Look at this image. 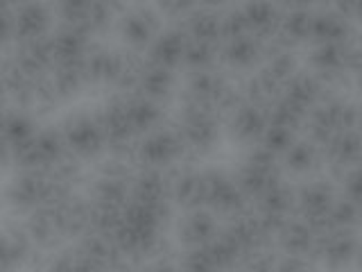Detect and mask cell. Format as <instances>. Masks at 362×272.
I'll list each match as a JSON object with an SVG mask.
<instances>
[{
	"label": "cell",
	"mask_w": 362,
	"mask_h": 272,
	"mask_svg": "<svg viewBox=\"0 0 362 272\" xmlns=\"http://www.w3.org/2000/svg\"><path fill=\"white\" fill-rule=\"evenodd\" d=\"M335 204L333 186L326 181H313L297 191V211L301 213V220H305L317 236L331 234V209Z\"/></svg>",
	"instance_id": "1"
},
{
	"label": "cell",
	"mask_w": 362,
	"mask_h": 272,
	"mask_svg": "<svg viewBox=\"0 0 362 272\" xmlns=\"http://www.w3.org/2000/svg\"><path fill=\"white\" fill-rule=\"evenodd\" d=\"M313 256H322L331 270H344L358 256V238L354 232H331L317 236Z\"/></svg>",
	"instance_id": "2"
},
{
	"label": "cell",
	"mask_w": 362,
	"mask_h": 272,
	"mask_svg": "<svg viewBox=\"0 0 362 272\" xmlns=\"http://www.w3.org/2000/svg\"><path fill=\"white\" fill-rule=\"evenodd\" d=\"M64 141L73 152L84 154V157L100 152L102 143H107L105 134L100 130V123L88 116H75L73 120H68Z\"/></svg>",
	"instance_id": "3"
},
{
	"label": "cell",
	"mask_w": 362,
	"mask_h": 272,
	"mask_svg": "<svg viewBox=\"0 0 362 272\" xmlns=\"http://www.w3.org/2000/svg\"><path fill=\"white\" fill-rule=\"evenodd\" d=\"M206 179V202L215 211L229 213V215H240L245 207V196L243 191L238 188V184H231L229 179L220 173H213Z\"/></svg>",
	"instance_id": "4"
},
{
	"label": "cell",
	"mask_w": 362,
	"mask_h": 272,
	"mask_svg": "<svg viewBox=\"0 0 362 272\" xmlns=\"http://www.w3.org/2000/svg\"><path fill=\"white\" fill-rule=\"evenodd\" d=\"M281 249L286 252V256H313L315 245H317V234L313 232V227L301 220L294 218L283 225V230L276 234Z\"/></svg>",
	"instance_id": "5"
},
{
	"label": "cell",
	"mask_w": 362,
	"mask_h": 272,
	"mask_svg": "<svg viewBox=\"0 0 362 272\" xmlns=\"http://www.w3.org/2000/svg\"><path fill=\"white\" fill-rule=\"evenodd\" d=\"M184 141H181V136H175L173 132H168V130H161V132H156L152 136H147V139L143 141L141 145V150H139V157H141V162L147 164V166H165L170 162H175L177 154L181 152V145Z\"/></svg>",
	"instance_id": "6"
},
{
	"label": "cell",
	"mask_w": 362,
	"mask_h": 272,
	"mask_svg": "<svg viewBox=\"0 0 362 272\" xmlns=\"http://www.w3.org/2000/svg\"><path fill=\"white\" fill-rule=\"evenodd\" d=\"M328 154L331 166L339 170H354L362 162V132L360 130H349L337 134L331 141V145L324 147Z\"/></svg>",
	"instance_id": "7"
},
{
	"label": "cell",
	"mask_w": 362,
	"mask_h": 272,
	"mask_svg": "<svg viewBox=\"0 0 362 272\" xmlns=\"http://www.w3.org/2000/svg\"><path fill=\"white\" fill-rule=\"evenodd\" d=\"M320 96H322V79L315 73H297L283 86V98L290 100L299 109H303L305 113L320 105Z\"/></svg>",
	"instance_id": "8"
},
{
	"label": "cell",
	"mask_w": 362,
	"mask_h": 272,
	"mask_svg": "<svg viewBox=\"0 0 362 272\" xmlns=\"http://www.w3.org/2000/svg\"><path fill=\"white\" fill-rule=\"evenodd\" d=\"M98 123H100L102 134H105V141L111 143L113 147L127 145L129 136L134 134L129 125V116H127V102H120V100L111 102Z\"/></svg>",
	"instance_id": "9"
},
{
	"label": "cell",
	"mask_w": 362,
	"mask_h": 272,
	"mask_svg": "<svg viewBox=\"0 0 362 272\" xmlns=\"http://www.w3.org/2000/svg\"><path fill=\"white\" fill-rule=\"evenodd\" d=\"M349 21L344 16H339L335 9L320 11L315 14L313 11V28H310V39L317 45H326V43H346L349 39Z\"/></svg>",
	"instance_id": "10"
},
{
	"label": "cell",
	"mask_w": 362,
	"mask_h": 272,
	"mask_svg": "<svg viewBox=\"0 0 362 272\" xmlns=\"http://www.w3.org/2000/svg\"><path fill=\"white\" fill-rule=\"evenodd\" d=\"M310 66L317 77H339L346 73V43L317 45L310 52Z\"/></svg>",
	"instance_id": "11"
},
{
	"label": "cell",
	"mask_w": 362,
	"mask_h": 272,
	"mask_svg": "<svg viewBox=\"0 0 362 272\" xmlns=\"http://www.w3.org/2000/svg\"><path fill=\"white\" fill-rule=\"evenodd\" d=\"M267 109L258 105H243L240 109H235L233 116V134L240 141H263V134L267 130Z\"/></svg>",
	"instance_id": "12"
},
{
	"label": "cell",
	"mask_w": 362,
	"mask_h": 272,
	"mask_svg": "<svg viewBox=\"0 0 362 272\" xmlns=\"http://www.w3.org/2000/svg\"><path fill=\"white\" fill-rule=\"evenodd\" d=\"M243 11L252 37H256L260 43L263 39H276L281 28V11L274 5H249Z\"/></svg>",
	"instance_id": "13"
},
{
	"label": "cell",
	"mask_w": 362,
	"mask_h": 272,
	"mask_svg": "<svg viewBox=\"0 0 362 272\" xmlns=\"http://www.w3.org/2000/svg\"><path fill=\"white\" fill-rule=\"evenodd\" d=\"M48 23H50V16H48V11H45V7L25 5L14 14V34L23 43L41 39L45 30H48Z\"/></svg>",
	"instance_id": "14"
},
{
	"label": "cell",
	"mask_w": 362,
	"mask_h": 272,
	"mask_svg": "<svg viewBox=\"0 0 362 272\" xmlns=\"http://www.w3.org/2000/svg\"><path fill=\"white\" fill-rule=\"evenodd\" d=\"M52 48H54V62L57 64H79L86 60V34L64 28L57 37H52Z\"/></svg>",
	"instance_id": "15"
},
{
	"label": "cell",
	"mask_w": 362,
	"mask_h": 272,
	"mask_svg": "<svg viewBox=\"0 0 362 272\" xmlns=\"http://www.w3.org/2000/svg\"><path fill=\"white\" fill-rule=\"evenodd\" d=\"M274 184H279V168H260V166L245 164L240 177H238V188L243 191L245 198L249 196L258 200Z\"/></svg>",
	"instance_id": "16"
},
{
	"label": "cell",
	"mask_w": 362,
	"mask_h": 272,
	"mask_svg": "<svg viewBox=\"0 0 362 272\" xmlns=\"http://www.w3.org/2000/svg\"><path fill=\"white\" fill-rule=\"evenodd\" d=\"M215 134H218V128H215L209 111H202V109L188 111L181 141H186L190 147H209L215 141Z\"/></svg>",
	"instance_id": "17"
},
{
	"label": "cell",
	"mask_w": 362,
	"mask_h": 272,
	"mask_svg": "<svg viewBox=\"0 0 362 272\" xmlns=\"http://www.w3.org/2000/svg\"><path fill=\"white\" fill-rule=\"evenodd\" d=\"M186 43L188 41H186L184 32L170 30V32L161 34V37H158L152 45V64L168 68L170 71V66H175L179 60H184Z\"/></svg>",
	"instance_id": "18"
},
{
	"label": "cell",
	"mask_w": 362,
	"mask_h": 272,
	"mask_svg": "<svg viewBox=\"0 0 362 272\" xmlns=\"http://www.w3.org/2000/svg\"><path fill=\"white\" fill-rule=\"evenodd\" d=\"M258 207L260 215H279V218H288V215L297 209V193H294L288 184H279L272 186L267 193L258 198Z\"/></svg>",
	"instance_id": "19"
},
{
	"label": "cell",
	"mask_w": 362,
	"mask_h": 272,
	"mask_svg": "<svg viewBox=\"0 0 362 272\" xmlns=\"http://www.w3.org/2000/svg\"><path fill=\"white\" fill-rule=\"evenodd\" d=\"M263 43H260L256 37L252 34H245L240 39H233L226 43L224 48V62L231 64L235 68H249L254 62L260 60V55H263Z\"/></svg>",
	"instance_id": "20"
},
{
	"label": "cell",
	"mask_w": 362,
	"mask_h": 272,
	"mask_svg": "<svg viewBox=\"0 0 362 272\" xmlns=\"http://www.w3.org/2000/svg\"><path fill=\"white\" fill-rule=\"evenodd\" d=\"M215 236V225H213V215L204 213V211H195L190 213L188 218L181 225V238L188 245L195 247H206Z\"/></svg>",
	"instance_id": "21"
},
{
	"label": "cell",
	"mask_w": 362,
	"mask_h": 272,
	"mask_svg": "<svg viewBox=\"0 0 362 272\" xmlns=\"http://www.w3.org/2000/svg\"><path fill=\"white\" fill-rule=\"evenodd\" d=\"M45 188H48V179H43L37 173H30L16 181L9 198L18 207H34V204L45 202Z\"/></svg>",
	"instance_id": "22"
},
{
	"label": "cell",
	"mask_w": 362,
	"mask_h": 272,
	"mask_svg": "<svg viewBox=\"0 0 362 272\" xmlns=\"http://www.w3.org/2000/svg\"><path fill=\"white\" fill-rule=\"evenodd\" d=\"M156 30V18L150 11H134L122 18V34L132 45L141 48V45L152 41V34Z\"/></svg>",
	"instance_id": "23"
},
{
	"label": "cell",
	"mask_w": 362,
	"mask_h": 272,
	"mask_svg": "<svg viewBox=\"0 0 362 272\" xmlns=\"http://www.w3.org/2000/svg\"><path fill=\"white\" fill-rule=\"evenodd\" d=\"M173 193L179 204H184V207H197L199 202H206V179L195 173L179 175L175 179Z\"/></svg>",
	"instance_id": "24"
},
{
	"label": "cell",
	"mask_w": 362,
	"mask_h": 272,
	"mask_svg": "<svg viewBox=\"0 0 362 272\" xmlns=\"http://www.w3.org/2000/svg\"><path fill=\"white\" fill-rule=\"evenodd\" d=\"M224 89L226 86L222 82V77L209 71L195 73V77H192V82H190V94L197 100V105H218Z\"/></svg>",
	"instance_id": "25"
},
{
	"label": "cell",
	"mask_w": 362,
	"mask_h": 272,
	"mask_svg": "<svg viewBox=\"0 0 362 272\" xmlns=\"http://www.w3.org/2000/svg\"><path fill=\"white\" fill-rule=\"evenodd\" d=\"M206 249V254H209V259L213 261V266L215 268H231L238 259H243L245 254H243V249L238 247V243L233 241V238L229 236V232H224V234H220V236H213V241L204 247Z\"/></svg>",
	"instance_id": "26"
},
{
	"label": "cell",
	"mask_w": 362,
	"mask_h": 272,
	"mask_svg": "<svg viewBox=\"0 0 362 272\" xmlns=\"http://www.w3.org/2000/svg\"><path fill=\"white\" fill-rule=\"evenodd\" d=\"M127 196L129 191L122 177H105L95 186V204H100V207L122 211L124 204H127Z\"/></svg>",
	"instance_id": "27"
},
{
	"label": "cell",
	"mask_w": 362,
	"mask_h": 272,
	"mask_svg": "<svg viewBox=\"0 0 362 272\" xmlns=\"http://www.w3.org/2000/svg\"><path fill=\"white\" fill-rule=\"evenodd\" d=\"M170 86H173V75H170L168 68L154 66V64L143 68L141 79H139V89H141L143 98H147V100L163 98L170 91Z\"/></svg>",
	"instance_id": "28"
},
{
	"label": "cell",
	"mask_w": 362,
	"mask_h": 272,
	"mask_svg": "<svg viewBox=\"0 0 362 272\" xmlns=\"http://www.w3.org/2000/svg\"><path fill=\"white\" fill-rule=\"evenodd\" d=\"M165 198V179L156 170H147L134 184V200L143 204H161Z\"/></svg>",
	"instance_id": "29"
},
{
	"label": "cell",
	"mask_w": 362,
	"mask_h": 272,
	"mask_svg": "<svg viewBox=\"0 0 362 272\" xmlns=\"http://www.w3.org/2000/svg\"><path fill=\"white\" fill-rule=\"evenodd\" d=\"M66 141L57 132H43L34 136V152H37L39 166H57L64 157Z\"/></svg>",
	"instance_id": "30"
},
{
	"label": "cell",
	"mask_w": 362,
	"mask_h": 272,
	"mask_svg": "<svg viewBox=\"0 0 362 272\" xmlns=\"http://www.w3.org/2000/svg\"><path fill=\"white\" fill-rule=\"evenodd\" d=\"M188 34L192 41L213 45L218 37H222V21L215 14H206V11L204 14H192L188 21Z\"/></svg>",
	"instance_id": "31"
},
{
	"label": "cell",
	"mask_w": 362,
	"mask_h": 272,
	"mask_svg": "<svg viewBox=\"0 0 362 272\" xmlns=\"http://www.w3.org/2000/svg\"><path fill=\"white\" fill-rule=\"evenodd\" d=\"M127 116L134 132L152 130L158 120V107L147 98H134L127 102Z\"/></svg>",
	"instance_id": "32"
},
{
	"label": "cell",
	"mask_w": 362,
	"mask_h": 272,
	"mask_svg": "<svg viewBox=\"0 0 362 272\" xmlns=\"http://www.w3.org/2000/svg\"><path fill=\"white\" fill-rule=\"evenodd\" d=\"M317 145L310 141H294V145L286 152V168L292 173H308L317 164Z\"/></svg>",
	"instance_id": "33"
},
{
	"label": "cell",
	"mask_w": 362,
	"mask_h": 272,
	"mask_svg": "<svg viewBox=\"0 0 362 272\" xmlns=\"http://www.w3.org/2000/svg\"><path fill=\"white\" fill-rule=\"evenodd\" d=\"M328 220H331L333 232H354V227L362 220V213L356 202L342 198V200H335Z\"/></svg>",
	"instance_id": "34"
},
{
	"label": "cell",
	"mask_w": 362,
	"mask_h": 272,
	"mask_svg": "<svg viewBox=\"0 0 362 272\" xmlns=\"http://www.w3.org/2000/svg\"><path fill=\"white\" fill-rule=\"evenodd\" d=\"M269 62H267V68L265 71L276 79V82H281L283 86H286L288 79H292L294 75H297V60L292 57L290 50L286 48H276L267 52Z\"/></svg>",
	"instance_id": "35"
},
{
	"label": "cell",
	"mask_w": 362,
	"mask_h": 272,
	"mask_svg": "<svg viewBox=\"0 0 362 272\" xmlns=\"http://www.w3.org/2000/svg\"><path fill=\"white\" fill-rule=\"evenodd\" d=\"M5 139L9 143V147L14 150V147L28 143L34 139V128H32V120L21 116V113H11L7 116V123H5Z\"/></svg>",
	"instance_id": "36"
},
{
	"label": "cell",
	"mask_w": 362,
	"mask_h": 272,
	"mask_svg": "<svg viewBox=\"0 0 362 272\" xmlns=\"http://www.w3.org/2000/svg\"><path fill=\"white\" fill-rule=\"evenodd\" d=\"M260 143H263V147H267L272 154H276V157L286 154L294 145V132L288 128H279V125H267Z\"/></svg>",
	"instance_id": "37"
},
{
	"label": "cell",
	"mask_w": 362,
	"mask_h": 272,
	"mask_svg": "<svg viewBox=\"0 0 362 272\" xmlns=\"http://www.w3.org/2000/svg\"><path fill=\"white\" fill-rule=\"evenodd\" d=\"M184 62L195 68L197 73H202L213 62V45L209 43H199V41H188L186 43V52H184Z\"/></svg>",
	"instance_id": "38"
},
{
	"label": "cell",
	"mask_w": 362,
	"mask_h": 272,
	"mask_svg": "<svg viewBox=\"0 0 362 272\" xmlns=\"http://www.w3.org/2000/svg\"><path fill=\"white\" fill-rule=\"evenodd\" d=\"M245 268L247 272H276L279 259L269 249H256V252L245 254Z\"/></svg>",
	"instance_id": "39"
},
{
	"label": "cell",
	"mask_w": 362,
	"mask_h": 272,
	"mask_svg": "<svg viewBox=\"0 0 362 272\" xmlns=\"http://www.w3.org/2000/svg\"><path fill=\"white\" fill-rule=\"evenodd\" d=\"M249 34V28H247V18H245V11H231L229 16L222 18V37L226 41H233V39H240Z\"/></svg>",
	"instance_id": "40"
},
{
	"label": "cell",
	"mask_w": 362,
	"mask_h": 272,
	"mask_svg": "<svg viewBox=\"0 0 362 272\" xmlns=\"http://www.w3.org/2000/svg\"><path fill=\"white\" fill-rule=\"evenodd\" d=\"M218 268L213 266V261L209 259L206 249L204 247H197L192 249V252L186 256V264L181 268V272H215Z\"/></svg>",
	"instance_id": "41"
},
{
	"label": "cell",
	"mask_w": 362,
	"mask_h": 272,
	"mask_svg": "<svg viewBox=\"0 0 362 272\" xmlns=\"http://www.w3.org/2000/svg\"><path fill=\"white\" fill-rule=\"evenodd\" d=\"M276 272H313V268L308 266V261L301 256H283L279 259Z\"/></svg>",
	"instance_id": "42"
},
{
	"label": "cell",
	"mask_w": 362,
	"mask_h": 272,
	"mask_svg": "<svg viewBox=\"0 0 362 272\" xmlns=\"http://www.w3.org/2000/svg\"><path fill=\"white\" fill-rule=\"evenodd\" d=\"M14 32V14L7 7H0V43Z\"/></svg>",
	"instance_id": "43"
},
{
	"label": "cell",
	"mask_w": 362,
	"mask_h": 272,
	"mask_svg": "<svg viewBox=\"0 0 362 272\" xmlns=\"http://www.w3.org/2000/svg\"><path fill=\"white\" fill-rule=\"evenodd\" d=\"M150 272H179L175 266H170V264H158V266H154Z\"/></svg>",
	"instance_id": "44"
},
{
	"label": "cell",
	"mask_w": 362,
	"mask_h": 272,
	"mask_svg": "<svg viewBox=\"0 0 362 272\" xmlns=\"http://www.w3.org/2000/svg\"><path fill=\"white\" fill-rule=\"evenodd\" d=\"M360 259H362V254H360Z\"/></svg>",
	"instance_id": "45"
},
{
	"label": "cell",
	"mask_w": 362,
	"mask_h": 272,
	"mask_svg": "<svg viewBox=\"0 0 362 272\" xmlns=\"http://www.w3.org/2000/svg\"><path fill=\"white\" fill-rule=\"evenodd\" d=\"M360 77H362V75H360Z\"/></svg>",
	"instance_id": "46"
}]
</instances>
